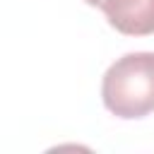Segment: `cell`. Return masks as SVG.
<instances>
[{
  "instance_id": "obj_3",
  "label": "cell",
  "mask_w": 154,
  "mask_h": 154,
  "mask_svg": "<svg viewBox=\"0 0 154 154\" xmlns=\"http://www.w3.org/2000/svg\"><path fill=\"white\" fill-rule=\"evenodd\" d=\"M84 2H87V5H91V7H101V2H103V0H84Z\"/></svg>"
},
{
  "instance_id": "obj_1",
  "label": "cell",
  "mask_w": 154,
  "mask_h": 154,
  "mask_svg": "<svg viewBox=\"0 0 154 154\" xmlns=\"http://www.w3.org/2000/svg\"><path fill=\"white\" fill-rule=\"evenodd\" d=\"M103 106L125 120L154 111V53L140 51L118 58L101 82Z\"/></svg>"
},
{
  "instance_id": "obj_2",
  "label": "cell",
  "mask_w": 154,
  "mask_h": 154,
  "mask_svg": "<svg viewBox=\"0 0 154 154\" xmlns=\"http://www.w3.org/2000/svg\"><path fill=\"white\" fill-rule=\"evenodd\" d=\"M101 10L108 24L125 36L154 34V0H103Z\"/></svg>"
}]
</instances>
